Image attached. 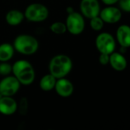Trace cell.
Masks as SVG:
<instances>
[{"label":"cell","mask_w":130,"mask_h":130,"mask_svg":"<svg viewBox=\"0 0 130 130\" xmlns=\"http://www.w3.org/2000/svg\"><path fill=\"white\" fill-rule=\"evenodd\" d=\"M73 62L71 59L64 54L54 56L50 61L49 72L57 79L66 77L72 70Z\"/></svg>","instance_id":"obj_1"},{"label":"cell","mask_w":130,"mask_h":130,"mask_svg":"<svg viewBox=\"0 0 130 130\" xmlns=\"http://www.w3.org/2000/svg\"><path fill=\"white\" fill-rule=\"evenodd\" d=\"M11 72L21 85H30L35 78V72L32 65L27 60L20 59L12 65Z\"/></svg>","instance_id":"obj_2"},{"label":"cell","mask_w":130,"mask_h":130,"mask_svg":"<svg viewBox=\"0 0 130 130\" xmlns=\"http://www.w3.org/2000/svg\"><path fill=\"white\" fill-rule=\"evenodd\" d=\"M13 47L15 51L25 55L30 56L35 53L39 47V43L38 40L31 35L28 34H21L15 37Z\"/></svg>","instance_id":"obj_3"},{"label":"cell","mask_w":130,"mask_h":130,"mask_svg":"<svg viewBox=\"0 0 130 130\" xmlns=\"http://www.w3.org/2000/svg\"><path fill=\"white\" fill-rule=\"evenodd\" d=\"M24 15L28 21L39 23L44 21L48 18L49 11L43 4L32 3L25 8Z\"/></svg>","instance_id":"obj_4"},{"label":"cell","mask_w":130,"mask_h":130,"mask_svg":"<svg viewBox=\"0 0 130 130\" xmlns=\"http://www.w3.org/2000/svg\"><path fill=\"white\" fill-rule=\"evenodd\" d=\"M67 30L72 35H79L84 30L85 21L81 13L74 11L67 14L65 22Z\"/></svg>","instance_id":"obj_5"},{"label":"cell","mask_w":130,"mask_h":130,"mask_svg":"<svg viewBox=\"0 0 130 130\" xmlns=\"http://www.w3.org/2000/svg\"><path fill=\"white\" fill-rule=\"evenodd\" d=\"M95 44L100 53L110 55L116 49V40L114 37L113 35L107 32L101 33L97 37Z\"/></svg>","instance_id":"obj_6"},{"label":"cell","mask_w":130,"mask_h":130,"mask_svg":"<svg viewBox=\"0 0 130 130\" xmlns=\"http://www.w3.org/2000/svg\"><path fill=\"white\" fill-rule=\"evenodd\" d=\"M21 84L14 75L5 76L0 81V93L2 96L12 97L18 93Z\"/></svg>","instance_id":"obj_7"},{"label":"cell","mask_w":130,"mask_h":130,"mask_svg":"<svg viewBox=\"0 0 130 130\" xmlns=\"http://www.w3.org/2000/svg\"><path fill=\"white\" fill-rule=\"evenodd\" d=\"M80 9L84 17L90 19L100 14V5L98 0H81Z\"/></svg>","instance_id":"obj_8"},{"label":"cell","mask_w":130,"mask_h":130,"mask_svg":"<svg viewBox=\"0 0 130 130\" xmlns=\"http://www.w3.org/2000/svg\"><path fill=\"white\" fill-rule=\"evenodd\" d=\"M99 15L104 23L107 24H116L122 18L121 10L113 5H108V7L100 10Z\"/></svg>","instance_id":"obj_9"},{"label":"cell","mask_w":130,"mask_h":130,"mask_svg":"<svg viewBox=\"0 0 130 130\" xmlns=\"http://www.w3.org/2000/svg\"><path fill=\"white\" fill-rule=\"evenodd\" d=\"M54 90L59 96L62 98H68L74 93V87L73 83L64 77L57 79Z\"/></svg>","instance_id":"obj_10"},{"label":"cell","mask_w":130,"mask_h":130,"mask_svg":"<svg viewBox=\"0 0 130 130\" xmlns=\"http://www.w3.org/2000/svg\"><path fill=\"white\" fill-rule=\"evenodd\" d=\"M18 110V103L10 96H2L0 98V113L11 116Z\"/></svg>","instance_id":"obj_11"},{"label":"cell","mask_w":130,"mask_h":130,"mask_svg":"<svg viewBox=\"0 0 130 130\" xmlns=\"http://www.w3.org/2000/svg\"><path fill=\"white\" fill-rule=\"evenodd\" d=\"M109 64L114 70L117 72H123L127 67V60L123 54L113 52L110 55Z\"/></svg>","instance_id":"obj_12"},{"label":"cell","mask_w":130,"mask_h":130,"mask_svg":"<svg viewBox=\"0 0 130 130\" xmlns=\"http://www.w3.org/2000/svg\"><path fill=\"white\" fill-rule=\"evenodd\" d=\"M116 40L120 46L130 47V26L122 24L117 28Z\"/></svg>","instance_id":"obj_13"},{"label":"cell","mask_w":130,"mask_h":130,"mask_svg":"<svg viewBox=\"0 0 130 130\" xmlns=\"http://www.w3.org/2000/svg\"><path fill=\"white\" fill-rule=\"evenodd\" d=\"M24 19H25L24 13L16 9H12L8 11L5 15V21L7 24L11 26H17L20 24Z\"/></svg>","instance_id":"obj_14"},{"label":"cell","mask_w":130,"mask_h":130,"mask_svg":"<svg viewBox=\"0 0 130 130\" xmlns=\"http://www.w3.org/2000/svg\"><path fill=\"white\" fill-rule=\"evenodd\" d=\"M57 78L53 76L51 74H47L44 75L39 82V86L41 89L44 91H50L54 89V86L56 84Z\"/></svg>","instance_id":"obj_15"},{"label":"cell","mask_w":130,"mask_h":130,"mask_svg":"<svg viewBox=\"0 0 130 130\" xmlns=\"http://www.w3.org/2000/svg\"><path fill=\"white\" fill-rule=\"evenodd\" d=\"M15 49L13 45L8 43L0 44V62H8L14 56Z\"/></svg>","instance_id":"obj_16"},{"label":"cell","mask_w":130,"mask_h":130,"mask_svg":"<svg viewBox=\"0 0 130 130\" xmlns=\"http://www.w3.org/2000/svg\"><path fill=\"white\" fill-rule=\"evenodd\" d=\"M50 29L55 34H64L67 31L65 23H63L61 21L54 22L50 26Z\"/></svg>","instance_id":"obj_17"},{"label":"cell","mask_w":130,"mask_h":130,"mask_svg":"<svg viewBox=\"0 0 130 130\" xmlns=\"http://www.w3.org/2000/svg\"><path fill=\"white\" fill-rule=\"evenodd\" d=\"M90 27L95 31H100L103 29L104 25V21L100 17V15L93 17L90 19Z\"/></svg>","instance_id":"obj_18"},{"label":"cell","mask_w":130,"mask_h":130,"mask_svg":"<svg viewBox=\"0 0 130 130\" xmlns=\"http://www.w3.org/2000/svg\"><path fill=\"white\" fill-rule=\"evenodd\" d=\"M12 70V66L8 63V62H1L0 63V75L7 76L9 75Z\"/></svg>","instance_id":"obj_19"},{"label":"cell","mask_w":130,"mask_h":130,"mask_svg":"<svg viewBox=\"0 0 130 130\" xmlns=\"http://www.w3.org/2000/svg\"><path fill=\"white\" fill-rule=\"evenodd\" d=\"M28 107V103L25 98H22L19 102V104H18V110L21 115H25L27 113Z\"/></svg>","instance_id":"obj_20"},{"label":"cell","mask_w":130,"mask_h":130,"mask_svg":"<svg viewBox=\"0 0 130 130\" xmlns=\"http://www.w3.org/2000/svg\"><path fill=\"white\" fill-rule=\"evenodd\" d=\"M118 2L121 10L126 12H130V0H120Z\"/></svg>","instance_id":"obj_21"},{"label":"cell","mask_w":130,"mask_h":130,"mask_svg":"<svg viewBox=\"0 0 130 130\" xmlns=\"http://www.w3.org/2000/svg\"><path fill=\"white\" fill-rule=\"evenodd\" d=\"M99 62L102 66H107L110 62V55L107 53H100L99 56Z\"/></svg>","instance_id":"obj_22"},{"label":"cell","mask_w":130,"mask_h":130,"mask_svg":"<svg viewBox=\"0 0 130 130\" xmlns=\"http://www.w3.org/2000/svg\"><path fill=\"white\" fill-rule=\"evenodd\" d=\"M120 0H102V2L107 5H113L117 3Z\"/></svg>","instance_id":"obj_23"},{"label":"cell","mask_w":130,"mask_h":130,"mask_svg":"<svg viewBox=\"0 0 130 130\" xmlns=\"http://www.w3.org/2000/svg\"><path fill=\"white\" fill-rule=\"evenodd\" d=\"M66 11H67V14H70V13L74 12V8H73L72 7L69 6V7H67V8H66Z\"/></svg>","instance_id":"obj_24"},{"label":"cell","mask_w":130,"mask_h":130,"mask_svg":"<svg viewBox=\"0 0 130 130\" xmlns=\"http://www.w3.org/2000/svg\"><path fill=\"white\" fill-rule=\"evenodd\" d=\"M2 94H1V93H0V98H2Z\"/></svg>","instance_id":"obj_25"}]
</instances>
